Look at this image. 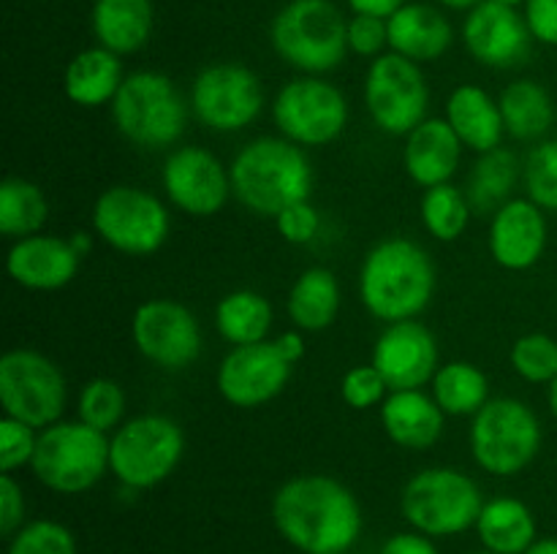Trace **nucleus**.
I'll list each match as a JSON object with an SVG mask.
<instances>
[{
	"mask_svg": "<svg viewBox=\"0 0 557 554\" xmlns=\"http://www.w3.org/2000/svg\"><path fill=\"white\" fill-rule=\"evenodd\" d=\"M528 199L536 201L544 212H557V139L533 147L522 166Z\"/></svg>",
	"mask_w": 557,
	"mask_h": 554,
	"instance_id": "obj_38",
	"label": "nucleus"
},
{
	"mask_svg": "<svg viewBox=\"0 0 557 554\" xmlns=\"http://www.w3.org/2000/svg\"><path fill=\"white\" fill-rule=\"evenodd\" d=\"M511 369L528 383H553L557 378V340L544 331L522 335L511 345Z\"/></svg>",
	"mask_w": 557,
	"mask_h": 554,
	"instance_id": "obj_37",
	"label": "nucleus"
},
{
	"mask_svg": "<svg viewBox=\"0 0 557 554\" xmlns=\"http://www.w3.org/2000/svg\"><path fill=\"white\" fill-rule=\"evenodd\" d=\"M272 525L302 554H348L362 536V505L343 481L310 473L277 489Z\"/></svg>",
	"mask_w": 557,
	"mask_h": 554,
	"instance_id": "obj_1",
	"label": "nucleus"
},
{
	"mask_svg": "<svg viewBox=\"0 0 557 554\" xmlns=\"http://www.w3.org/2000/svg\"><path fill=\"white\" fill-rule=\"evenodd\" d=\"M549 242L547 212L531 199H511L490 221V255L509 272H528Z\"/></svg>",
	"mask_w": 557,
	"mask_h": 554,
	"instance_id": "obj_20",
	"label": "nucleus"
},
{
	"mask_svg": "<svg viewBox=\"0 0 557 554\" xmlns=\"http://www.w3.org/2000/svg\"><path fill=\"white\" fill-rule=\"evenodd\" d=\"M348 5L354 9V14H370L381 16V20H389L395 11H400L406 5V0H348Z\"/></svg>",
	"mask_w": 557,
	"mask_h": 554,
	"instance_id": "obj_48",
	"label": "nucleus"
},
{
	"mask_svg": "<svg viewBox=\"0 0 557 554\" xmlns=\"http://www.w3.org/2000/svg\"><path fill=\"white\" fill-rule=\"evenodd\" d=\"M370 364L384 375L389 391L422 389L433 383L438 373V342L433 331L419 320L386 324L375 340Z\"/></svg>",
	"mask_w": 557,
	"mask_h": 554,
	"instance_id": "obj_18",
	"label": "nucleus"
},
{
	"mask_svg": "<svg viewBox=\"0 0 557 554\" xmlns=\"http://www.w3.org/2000/svg\"><path fill=\"white\" fill-rule=\"evenodd\" d=\"M9 554H76V538L60 521L36 519L9 538Z\"/></svg>",
	"mask_w": 557,
	"mask_h": 554,
	"instance_id": "obj_39",
	"label": "nucleus"
},
{
	"mask_svg": "<svg viewBox=\"0 0 557 554\" xmlns=\"http://www.w3.org/2000/svg\"><path fill=\"white\" fill-rule=\"evenodd\" d=\"M272 47L308 76L335 71L348 52V22L332 0H292L272 20Z\"/></svg>",
	"mask_w": 557,
	"mask_h": 554,
	"instance_id": "obj_4",
	"label": "nucleus"
},
{
	"mask_svg": "<svg viewBox=\"0 0 557 554\" xmlns=\"http://www.w3.org/2000/svg\"><path fill=\"white\" fill-rule=\"evenodd\" d=\"M506 134L520 141L542 139L555 123L553 96L533 79H517L504 87L498 98Z\"/></svg>",
	"mask_w": 557,
	"mask_h": 554,
	"instance_id": "obj_31",
	"label": "nucleus"
},
{
	"mask_svg": "<svg viewBox=\"0 0 557 554\" xmlns=\"http://www.w3.org/2000/svg\"><path fill=\"white\" fill-rule=\"evenodd\" d=\"M419 212H422L424 228L438 242H455V239H460L466 234L473 206L460 188H455L451 182H444L424 190Z\"/></svg>",
	"mask_w": 557,
	"mask_h": 554,
	"instance_id": "obj_35",
	"label": "nucleus"
},
{
	"mask_svg": "<svg viewBox=\"0 0 557 554\" xmlns=\"http://www.w3.org/2000/svg\"><path fill=\"white\" fill-rule=\"evenodd\" d=\"M433 400L446 416H476L490 402L487 375L471 362L441 364L433 378Z\"/></svg>",
	"mask_w": 557,
	"mask_h": 554,
	"instance_id": "obj_33",
	"label": "nucleus"
},
{
	"mask_svg": "<svg viewBox=\"0 0 557 554\" xmlns=\"http://www.w3.org/2000/svg\"><path fill=\"white\" fill-rule=\"evenodd\" d=\"M364 103L384 134L408 136L428 119L430 90L422 68L397 52H386L370 63L364 76Z\"/></svg>",
	"mask_w": 557,
	"mask_h": 554,
	"instance_id": "obj_13",
	"label": "nucleus"
},
{
	"mask_svg": "<svg viewBox=\"0 0 557 554\" xmlns=\"http://www.w3.org/2000/svg\"><path fill=\"white\" fill-rule=\"evenodd\" d=\"M288 318L299 331H324L341 313V286L324 266L305 269L288 291Z\"/></svg>",
	"mask_w": 557,
	"mask_h": 554,
	"instance_id": "obj_29",
	"label": "nucleus"
},
{
	"mask_svg": "<svg viewBox=\"0 0 557 554\" xmlns=\"http://www.w3.org/2000/svg\"><path fill=\"white\" fill-rule=\"evenodd\" d=\"M163 190L180 212L190 217H212L226 206L232 174L205 147H180L166 158L161 172Z\"/></svg>",
	"mask_w": 557,
	"mask_h": 554,
	"instance_id": "obj_16",
	"label": "nucleus"
},
{
	"mask_svg": "<svg viewBox=\"0 0 557 554\" xmlns=\"http://www.w3.org/2000/svg\"><path fill=\"white\" fill-rule=\"evenodd\" d=\"M232 193L253 215L275 221L286 206L305 201L313 188V168L299 144L283 136H261L234 155Z\"/></svg>",
	"mask_w": 557,
	"mask_h": 554,
	"instance_id": "obj_3",
	"label": "nucleus"
},
{
	"mask_svg": "<svg viewBox=\"0 0 557 554\" xmlns=\"http://www.w3.org/2000/svg\"><path fill=\"white\" fill-rule=\"evenodd\" d=\"M435 293V264L422 244L411 239H384L359 269V299L373 318L397 324L428 310Z\"/></svg>",
	"mask_w": 557,
	"mask_h": 554,
	"instance_id": "obj_2",
	"label": "nucleus"
},
{
	"mask_svg": "<svg viewBox=\"0 0 557 554\" xmlns=\"http://www.w3.org/2000/svg\"><path fill=\"white\" fill-rule=\"evenodd\" d=\"M525 554H557V538H542Z\"/></svg>",
	"mask_w": 557,
	"mask_h": 554,
	"instance_id": "obj_50",
	"label": "nucleus"
},
{
	"mask_svg": "<svg viewBox=\"0 0 557 554\" xmlns=\"http://www.w3.org/2000/svg\"><path fill=\"white\" fill-rule=\"evenodd\" d=\"M112 119L131 144L141 150H166L183 136L188 106L166 74L136 71L125 76L114 96Z\"/></svg>",
	"mask_w": 557,
	"mask_h": 554,
	"instance_id": "obj_6",
	"label": "nucleus"
},
{
	"mask_svg": "<svg viewBox=\"0 0 557 554\" xmlns=\"http://www.w3.org/2000/svg\"><path fill=\"white\" fill-rule=\"evenodd\" d=\"M381 554H438L433 538L424 536V532L411 530V532H397L389 541L381 546Z\"/></svg>",
	"mask_w": 557,
	"mask_h": 554,
	"instance_id": "obj_46",
	"label": "nucleus"
},
{
	"mask_svg": "<svg viewBox=\"0 0 557 554\" xmlns=\"http://www.w3.org/2000/svg\"><path fill=\"white\" fill-rule=\"evenodd\" d=\"M547 400H549V411H553V418L557 421V378L553 380V383H549Z\"/></svg>",
	"mask_w": 557,
	"mask_h": 554,
	"instance_id": "obj_52",
	"label": "nucleus"
},
{
	"mask_svg": "<svg viewBox=\"0 0 557 554\" xmlns=\"http://www.w3.org/2000/svg\"><path fill=\"white\" fill-rule=\"evenodd\" d=\"M69 242H71V248H74L79 255H87V253H90V248H92V239H90V234H87V231H74L69 237Z\"/></svg>",
	"mask_w": 557,
	"mask_h": 554,
	"instance_id": "obj_49",
	"label": "nucleus"
},
{
	"mask_svg": "<svg viewBox=\"0 0 557 554\" xmlns=\"http://www.w3.org/2000/svg\"><path fill=\"white\" fill-rule=\"evenodd\" d=\"M444 418L438 402L422 389L389 391L381 402V427L392 443L408 451H428L444 435Z\"/></svg>",
	"mask_w": 557,
	"mask_h": 554,
	"instance_id": "obj_23",
	"label": "nucleus"
},
{
	"mask_svg": "<svg viewBox=\"0 0 557 554\" xmlns=\"http://www.w3.org/2000/svg\"><path fill=\"white\" fill-rule=\"evenodd\" d=\"M384 47H389L386 20L370 14H354V20L348 22V49L359 58H381Z\"/></svg>",
	"mask_w": 557,
	"mask_h": 554,
	"instance_id": "obj_42",
	"label": "nucleus"
},
{
	"mask_svg": "<svg viewBox=\"0 0 557 554\" xmlns=\"http://www.w3.org/2000/svg\"><path fill=\"white\" fill-rule=\"evenodd\" d=\"M348 554H351V552H348Z\"/></svg>",
	"mask_w": 557,
	"mask_h": 554,
	"instance_id": "obj_55",
	"label": "nucleus"
},
{
	"mask_svg": "<svg viewBox=\"0 0 557 554\" xmlns=\"http://www.w3.org/2000/svg\"><path fill=\"white\" fill-rule=\"evenodd\" d=\"M471 554H493V552H487V549H482V552H471Z\"/></svg>",
	"mask_w": 557,
	"mask_h": 554,
	"instance_id": "obj_54",
	"label": "nucleus"
},
{
	"mask_svg": "<svg viewBox=\"0 0 557 554\" xmlns=\"http://www.w3.org/2000/svg\"><path fill=\"white\" fill-rule=\"evenodd\" d=\"M22 525H25V494L14 473H3L0 476V536L14 538Z\"/></svg>",
	"mask_w": 557,
	"mask_h": 554,
	"instance_id": "obj_44",
	"label": "nucleus"
},
{
	"mask_svg": "<svg viewBox=\"0 0 557 554\" xmlns=\"http://www.w3.org/2000/svg\"><path fill=\"white\" fill-rule=\"evenodd\" d=\"M479 541L493 554H525L536 538V516L522 500H487L476 521Z\"/></svg>",
	"mask_w": 557,
	"mask_h": 554,
	"instance_id": "obj_28",
	"label": "nucleus"
},
{
	"mask_svg": "<svg viewBox=\"0 0 557 554\" xmlns=\"http://www.w3.org/2000/svg\"><path fill=\"white\" fill-rule=\"evenodd\" d=\"M471 454L490 476L509 478L525 470L542 449V421L528 402L495 396L471 421Z\"/></svg>",
	"mask_w": 557,
	"mask_h": 554,
	"instance_id": "obj_9",
	"label": "nucleus"
},
{
	"mask_svg": "<svg viewBox=\"0 0 557 554\" xmlns=\"http://www.w3.org/2000/svg\"><path fill=\"white\" fill-rule=\"evenodd\" d=\"M30 470L58 494H82L109 470V438L85 421H58L38 432Z\"/></svg>",
	"mask_w": 557,
	"mask_h": 554,
	"instance_id": "obj_8",
	"label": "nucleus"
},
{
	"mask_svg": "<svg viewBox=\"0 0 557 554\" xmlns=\"http://www.w3.org/2000/svg\"><path fill=\"white\" fill-rule=\"evenodd\" d=\"M272 318L275 313H272L270 299L250 288L226 293L215 307L218 335L234 348L264 342L272 329Z\"/></svg>",
	"mask_w": 557,
	"mask_h": 554,
	"instance_id": "obj_32",
	"label": "nucleus"
},
{
	"mask_svg": "<svg viewBox=\"0 0 557 554\" xmlns=\"http://www.w3.org/2000/svg\"><path fill=\"white\" fill-rule=\"evenodd\" d=\"M172 217L163 201L136 185L107 188L92 204V231L125 255H152L166 244Z\"/></svg>",
	"mask_w": 557,
	"mask_h": 554,
	"instance_id": "obj_10",
	"label": "nucleus"
},
{
	"mask_svg": "<svg viewBox=\"0 0 557 554\" xmlns=\"http://www.w3.org/2000/svg\"><path fill=\"white\" fill-rule=\"evenodd\" d=\"M277 234L286 239L288 244H308L313 242L315 234L321 228V215L308 199L297 201V204L286 206L281 215L275 217Z\"/></svg>",
	"mask_w": 557,
	"mask_h": 554,
	"instance_id": "obj_43",
	"label": "nucleus"
},
{
	"mask_svg": "<svg viewBox=\"0 0 557 554\" xmlns=\"http://www.w3.org/2000/svg\"><path fill=\"white\" fill-rule=\"evenodd\" d=\"M156 9L152 0H96L92 33L98 47L114 54H134L150 41Z\"/></svg>",
	"mask_w": 557,
	"mask_h": 554,
	"instance_id": "obj_27",
	"label": "nucleus"
},
{
	"mask_svg": "<svg viewBox=\"0 0 557 554\" xmlns=\"http://www.w3.org/2000/svg\"><path fill=\"white\" fill-rule=\"evenodd\" d=\"M272 342H275L277 351L283 353V358H286L288 364L302 362L305 351H308V345H305V337H302V331H299V329L283 331V335H277Z\"/></svg>",
	"mask_w": 557,
	"mask_h": 554,
	"instance_id": "obj_47",
	"label": "nucleus"
},
{
	"mask_svg": "<svg viewBox=\"0 0 557 554\" xmlns=\"http://www.w3.org/2000/svg\"><path fill=\"white\" fill-rule=\"evenodd\" d=\"M525 22L536 41L557 47V0H528Z\"/></svg>",
	"mask_w": 557,
	"mask_h": 554,
	"instance_id": "obj_45",
	"label": "nucleus"
},
{
	"mask_svg": "<svg viewBox=\"0 0 557 554\" xmlns=\"http://www.w3.org/2000/svg\"><path fill=\"white\" fill-rule=\"evenodd\" d=\"M522 179V163L506 147H495V150L482 152L479 161L473 163L471 177H468V201H471L473 212H484V215H495L506 201H511L517 182Z\"/></svg>",
	"mask_w": 557,
	"mask_h": 554,
	"instance_id": "obj_30",
	"label": "nucleus"
},
{
	"mask_svg": "<svg viewBox=\"0 0 557 554\" xmlns=\"http://www.w3.org/2000/svg\"><path fill=\"white\" fill-rule=\"evenodd\" d=\"M123 65H120V54L109 52L103 47L82 49L63 74V90L65 98L76 106L98 109L112 106L114 96L123 87Z\"/></svg>",
	"mask_w": 557,
	"mask_h": 554,
	"instance_id": "obj_26",
	"label": "nucleus"
},
{
	"mask_svg": "<svg viewBox=\"0 0 557 554\" xmlns=\"http://www.w3.org/2000/svg\"><path fill=\"white\" fill-rule=\"evenodd\" d=\"M272 119L283 139L299 147H326L346 130L348 101L332 81L299 76L275 96Z\"/></svg>",
	"mask_w": 557,
	"mask_h": 554,
	"instance_id": "obj_12",
	"label": "nucleus"
},
{
	"mask_svg": "<svg viewBox=\"0 0 557 554\" xmlns=\"http://www.w3.org/2000/svg\"><path fill=\"white\" fill-rule=\"evenodd\" d=\"M495 3H504V5H511V9H517V5L528 3V0H495Z\"/></svg>",
	"mask_w": 557,
	"mask_h": 554,
	"instance_id": "obj_53",
	"label": "nucleus"
},
{
	"mask_svg": "<svg viewBox=\"0 0 557 554\" xmlns=\"http://www.w3.org/2000/svg\"><path fill=\"white\" fill-rule=\"evenodd\" d=\"M49 217V201L36 182L9 177L0 185V234L5 239H25L41 234Z\"/></svg>",
	"mask_w": 557,
	"mask_h": 554,
	"instance_id": "obj_34",
	"label": "nucleus"
},
{
	"mask_svg": "<svg viewBox=\"0 0 557 554\" xmlns=\"http://www.w3.org/2000/svg\"><path fill=\"white\" fill-rule=\"evenodd\" d=\"M82 255L71 248L69 239L33 234L16 239L5 259L11 280L30 291H58L65 288L79 272Z\"/></svg>",
	"mask_w": 557,
	"mask_h": 554,
	"instance_id": "obj_21",
	"label": "nucleus"
},
{
	"mask_svg": "<svg viewBox=\"0 0 557 554\" xmlns=\"http://www.w3.org/2000/svg\"><path fill=\"white\" fill-rule=\"evenodd\" d=\"M190 109L207 128L218 134H234L261 117L264 87L248 65H207L190 87Z\"/></svg>",
	"mask_w": 557,
	"mask_h": 554,
	"instance_id": "obj_14",
	"label": "nucleus"
},
{
	"mask_svg": "<svg viewBox=\"0 0 557 554\" xmlns=\"http://www.w3.org/2000/svg\"><path fill=\"white\" fill-rule=\"evenodd\" d=\"M136 351L156 367L180 373L201 356V326L185 304L150 299L136 307L131 320Z\"/></svg>",
	"mask_w": 557,
	"mask_h": 554,
	"instance_id": "obj_15",
	"label": "nucleus"
},
{
	"mask_svg": "<svg viewBox=\"0 0 557 554\" xmlns=\"http://www.w3.org/2000/svg\"><path fill=\"white\" fill-rule=\"evenodd\" d=\"M341 396L354 411H368V407L381 405L389 396V386L373 364H357L343 375Z\"/></svg>",
	"mask_w": 557,
	"mask_h": 554,
	"instance_id": "obj_40",
	"label": "nucleus"
},
{
	"mask_svg": "<svg viewBox=\"0 0 557 554\" xmlns=\"http://www.w3.org/2000/svg\"><path fill=\"white\" fill-rule=\"evenodd\" d=\"M185 435L174 418L145 413L120 424L109 438V470L131 492L152 489L177 470Z\"/></svg>",
	"mask_w": 557,
	"mask_h": 554,
	"instance_id": "obj_7",
	"label": "nucleus"
},
{
	"mask_svg": "<svg viewBox=\"0 0 557 554\" xmlns=\"http://www.w3.org/2000/svg\"><path fill=\"white\" fill-rule=\"evenodd\" d=\"M462 41L473 60L482 65L515 68L525 63L533 36L525 16L517 14V9L495 3V0H482L476 9H471L462 25Z\"/></svg>",
	"mask_w": 557,
	"mask_h": 554,
	"instance_id": "obj_19",
	"label": "nucleus"
},
{
	"mask_svg": "<svg viewBox=\"0 0 557 554\" xmlns=\"http://www.w3.org/2000/svg\"><path fill=\"white\" fill-rule=\"evenodd\" d=\"M292 367L275 342L237 345L218 367V391L234 407H261L286 389Z\"/></svg>",
	"mask_w": 557,
	"mask_h": 554,
	"instance_id": "obj_17",
	"label": "nucleus"
},
{
	"mask_svg": "<svg viewBox=\"0 0 557 554\" xmlns=\"http://www.w3.org/2000/svg\"><path fill=\"white\" fill-rule=\"evenodd\" d=\"M446 123L451 125L462 147L479 155L500 147L506 134L498 101L476 85H460L451 92L446 101Z\"/></svg>",
	"mask_w": 557,
	"mask_h": 554,
	"instance_id": "obj_25",
	"label": "nucleus"
},
{
	"mask_svg": "<svg viewBox=\"0 0 557 554\" xmlns=\"http://www.w3.org/2000/svg\"><path fill=\"white\" fill-rule=\"evenodd\" d=\"M386 27L392 52L413 63H433L444 58L455 41L451 22L428 3H406L386 20Z\"/></svg>",
	"mask_w": 557,
	"mask_h": 554,
	"instance_id": "obj_24",
	"label": "nucleus"
},
{
	"mask_svg": "<svg viewBox=\"0 0 557 554\" xmlns=\"http://www.w3.org/2000/svg\"><path fill=\"white\" fill-rule=\"evenodd\" d=\"M462 158V141L446 123V117H428L406 136L403 166L408 177L424 190L444 185L455 177Z\"/></svg>",
	"mask_w": 557,
	"mask_h": 554,
	"instance_id": "obj_22",
	"label": "nucleus"
},
{
	"mask_svg": "<svg viewBox=\"0 0 557 554\" xmlns=\"http://www.w3.org/2000/svg\"><path fill=\"white\" fill-rule=\"evenodd\" d=\"M438 3H444V5H449V9H457V11H471V9H476L479 3H482V0H438Z\"/></svg>",
	"mask_w": 557,
	"mask_h": 554,
	"instance_id": "obj_51",
	"label": "nucleus"
},
{
	"mask_svg": "<svg viewBox=\"0 0 557 554\" xmlns=\"http://www.w3.org/2000/svg\"><path fill=\"white\" fill-rule=\"evenodd\" d=\"M125 391L117 380L112 378H92L82 386L79 402H76V416L79 421L90 424L101 432H114L123 424L125 416Z\"/></svg>",
	"mask_w": 557,
	"mask_h": 554,
	"instance_id": "obj_36",
	"label": "nucleus"
},
{
	"mask_svg": "<svg viewBox=\"0 0 557 554\" xmlns=\"http://www.w3.org/2000/svg\"><path fill=\"white\" fill-rule=\"evenodd\" d=\"M36 445L38 432L30 424L3 416V421H0V470L14 473L20 467L30 465Z\"/></svg>",
	"mask_w": 557,
	"mask_h": 554,
	"instance_id": "obj_41",
	"label": "nucleus"
},
{
	"mask_svg": "<svg viewBox=\"0 0 557 554\" xmlns=\"http://www.w3.org/2000/svg\"><path fill=\"white\" fill-rule=\"evenodd\" d=\"M0 402L5 416L47 429L63 416L69 383L52 358L30 348H14L0 358Z\"/></svg>",
	"mask_w": 557,
	"mask_h": 554,
	"instance_id": "obj_11",
	"label": "nucleus"
},
{
	"mask_svg": "<svg viewBox=\"0 0 557 554\" xmlns=\"http://www.w3.org/2000/svg\"><path fill=\"white\" fill-rule=\"evenodd\" d=\"M484 508L479 483L455 467H428L408 478L400 511L413 530L430 538H449L476 527Z\"/></svg>",
	"mask_w": 557,
	"mask_h": 554,
	"instance_id": "obj_5",
	"label": "nucleus"
}]
</instances>
